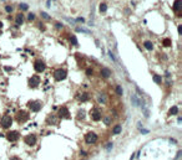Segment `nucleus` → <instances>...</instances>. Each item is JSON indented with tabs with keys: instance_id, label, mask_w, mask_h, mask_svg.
Masks as SVG:
<instances>
[{
	"instance_id": "b1692460",
	"label": "nucleus",
	"mask_w": 182,
	"mask_h": 160,
	"mask_svg": "<svg viewBox=\"0 0 182 160\" xmlns=\"http://www.w3.org/2000/svg\"><path fill=\"white\" fill-rule=\"evenodd\" d=\"M171 45V40L170 38H165L163 40V46H170Z\"/></svg>"
},
{
	"instance_id": "f704fd0d",
	"label": "nucleus",
	"mask_w": 182,
	"mask_h": 160,
	"mask_svg": "<svg viewBox=\"0 0 182 160\" xmlns=\"http://www.w3.org/2000/svg\"><path fill=\"white\" fill-rule=\"evenodd\" d=\"M111 146H112V144H111V143H109V144H107V149H111Z\"/></svg>"
},
{
	"instance_id": "1a4fd4ad",
	"label": "nucleus",
	"mask_w": 182,
	"mask_h": 160,
	"mask_svg": "<svg viewBox=\"0 0 182 160\" xmlns=\"http://www.w3.org/2000/svg\"><path fill=\"white\" fill-rule=\"evenodd\" d=\"M30 108H31L33 112H39V110H40V108H41V103L37 102V101L31 102V103H30Z\"/></svg>"
},
{
	"instance_id": "ddd939ff",
	"label": "nucleus",
	"mask_w": 182,
	"mask_h": 160,
	"mask_svg": "<svg viewBox=\"0 0 182 160\" xmlns=\"http://www.w3.org/2000/svg\"><path fill=\"white\" fill-rule=\"evenodd\" d=\"M181 5H182V1H181V0H176V1L173 3V10H175L176 12H180Z\"/></svg>"
},
{
	"instance_id": "6e6552de",
	"label": "nucleus",
	"mask_w": 182,
	"mask_h": 160,
	"mask_svg": "<svg viewBox=\"0 0 182 160\" xmlns=\"http://www.w3.org/2000/svg\"><path fill=\"white\" fill-rule=\"evenodd\" d=\"M24 141H25V144L33 146V145L36 143V138H35V135H28V137H25Z\"/></svg>"
},
{
	"instance_id": "20e7f679",
	"label": "nucleus",
	"mask_w": 182,
	"mask_h": 160,
	"mask_svg": "<svg viewBox=\"0 0 182 160\" xmlns=\"http://www.w3.org/2000/svg\"><path fill=\"white\" fill-rule=\"evenodd\" d=\"M12 123V118L9 115H5L4 118L1 119V125H3V128H10V125Z\"/></svg>"
},
{
	"instance_id": "6ab92c4d",
	"label": "nucleus",
	"mask_w": 182,
	"mask_h": 160,
	"mask_svg": "<svg viewBox=\"0 0 182 160\" xmlns=\"http://www.w3.org/2000/svg\"><path fill=\"white\" fill-rule=\"evenodd\" d=\"M177 113H178V108L177 107H172L170 109V114H177Z\"/></svg>"
},
{
	"instance_id": "7c9ffc66",
	"label": "nucleus",
	"mask_w": 182,
	"mask_h": 160,
	"mask_svg": "<svg viewBox=\"0 0 182 160\" xmlns=\"http://www.w3.org/2000/svg\"><path fill=\"white\" fill-rule=\"evenodd\" d=\"M55 26H56V29H62V25L60 24V23H56V24H55Z\"/></svg>"
},
{
	"instance_id": "393cba45",
	"label": "nucleus",
	"mask_w": 182,
	"mask_h": 160,
	"mask_svg": "<svg viewBox=\"0 0 182 160\" xmlns=\"http://www.w3.org/2000/svg\"><path fill=\"white\" fill-rule=\"evenodd\" d=\"M70 41H71V44H72V45H75V46L77 45V40H76V37H75V36H71V37H70Z\"/></svg>"
},
{
	"instance_id": "f8f14e48",
	"label": "nucleus",
	"mask_w": 182,
	"mask_h": 160,
	"mask_svg": "<svg viewBox=\"0 0 182 160\" xmlns=\"http://www.w3.org/2000/svg\"><path fill=\"white\" fill-rule=\"evenodd\" d=\"M15 23H16V25H21V24L24 23V14H23V12H19V14L16 15Z\"/></svg>"
},
{
	"instance_id": "423d86ee",
	"label": "nucleus",
	"mask_w": 182,
	"mask_h": 160,
	"mask_svg": "<svg viewBox=\"0 0 182 160\" xmlns=\"http://www.w3.org/2000/svg\"><path fill=\"white\" fill-rule=\"evenodd\" d=\"M6 138H8V140H10V141H16L19 139V133L18 132H9L6 134Z\"/></svg>"
},
{
	"instance_id": "5701e85b",
	"label": "nucleus",
	"mask_w": 182,
	"mask_h": 160,
	"mask_svg": "<svg viewBox=\"0 0 182 160\" xmlns=\"http://www.w3.org/2000/svg\"><path fill=\"white\" fill-rule=\"evenodd\" d=\"M81 101L82 102H86V101H87V99H89V94L87 93H84V94H82V96H81Z\"/></svg>"
},
{
	"instance_id": "cd10ccee",
	"label": "nucleus",
	"mask_w": 182,
	"mask_h": 160,
	"mask_svg": "<svg viewBox=\"0 0 182 160\" xmlns=\"http://www.w3.org/2000/svg\"><path fill=\"white\" fill-rule=\"evenodd\" d=\"M5 10H6V12H12V6L11 5H6Z\"/></svg>"
},
{
	"instance_id": "0eeeda50",
	"label": "nucleus",
	"mask_w": 182,
	"mask_h": 160,
	"mask_svg": "<svg viewBox=\"0 0 182 160\" xmlns=\"http://www.w3.org/2000/svg\"><path fill=\"white\" fill-rule=\"evenodd\" d=\"M91 118L94 120H100L101 119V112L97 109V108H94L92 110H91Z\"/></svg>"
},
{
	"instance_id": "a878e982",
	"label": "nucleus",
	"mask_w": 182,
	"mask_h": 160,
	"mask_svg": "<svg viewBox=\"0 0 182 160\" xmlns=\"http://www.w3.org/2000/svg\"><path fill=\"white\" fill-rule=\"evenodd\" d=\"M103 122H105V124L109 125L111 123V118H110V117H105V118H103Z\"/></svg>"
},
{
	"instance_id": "4be33fe9",
	"label": "nucleus",
	"mask_w": 182,
	"mask_h": 160,
	"mask_svg": "<svg viewBox=\"0 0 182 160\" xmlns=\"http://www.w3.org/2000/svg\"><path fill=\"white\" fill-rule=\"evenodd\" d=\"M20 10H23V11H26L28 9H29V6L26 5V4H20Z\"/></svg>"
},
{
	"instance_id": "f3484780",
	"label": "nucleus",
	"mask_w": 182,
	"mask_h": 160,
	"mask_svg": "<svg viewBox=\"0 0 182 160\" xmlns=\"http://www.w3.org/2000/svg\"><path fill=\"white\" fill-rule=\"evenodd\" d=\"M153 81H155L157 84H160V83L162 82V78H161V76H158V75H153Z\"/></svg>"
},
{
	"instance_id": "7ed1b4c3",
	"label": "nucleus",
	"mask_w": 182,
	"mask_h": 160,
	"mask_svg": "<svg viewBox=\"0 0 182 160\" xmlns=\"http://www.w3.org/2000/svg\"><path fill=\"white\" fill-rule=\"evenodd\" d=\"M34 68H35L36 72H42L45 70V63L41 61V60H37V61H35V63H34Z\"/></svg>"
},
{
	"instance_id": "39448f33",
	"label": "nucleus",
	"mask_w": 182,
	"mask_h": 160,
	"mask_svg": "<svg viewBox=\"0 0 182 160\" xmlns=\"http://www.w3.org/2000/svg\"><path fill=\"white\" fill-rule=\"evenodd\" d=\"M39 83H40V78H39L37 76H33L31 78H30V81H29V86H30V87H33V88L37 87Z\"/></svg>"
},
{
	"instance_id": "412c9836",
	"label": "nucleus",
	"mask_w": 182,
	"mask_h": 160,
	"mask_svg": "<svg viewBox=\"0 0 182 160\" xmlns=\"http://www.w3.org/2000/svg\"><path fill=\"white\" fill-rule=\"evenodd\" d=\"M41 18H42V19H45V20H51V16H50V15H47L46 12H41Z\"/></svg>"
},
{
	"instance_id": "473e14b6",
	"label": "nucleus",
	"mask_w": 182,
	"mask_h": 160,
	"mask_svg": "<svg viewBox=\"0 0 182 160\" xmlns=\"http://www.w3.org/2000/svg\"><path fill=\"white\" fill-rule=\"evenodd\" d=\"M177 30H178V34L181 35V34H182V26H181V25H178V29H177Z\"/></svg>"
},
{
	"instance_id": "c85d7f7f",
	"label": "nucleus",
	"mask_w": 182,
	"mask_h": 160,
	"mask_svg": "<svg viewBox=\"0 0 182 160\" xmlns=\"http://www.w3.org/2000/svg\"><path fill=\"white\" fill-rule=\"evenodd\" d=\"M86 73H87L89 76H91L94 73V70H92V68H87V70H86Z\"/></svg>"
},
{
	"instance_id": "4468645a",
	"label": "nucleus",
	"mask_w": 182,
	"mask_h": 160,
	"mask_svg": "<svg viewBox=\"0 0 182 160\" xmlns=\"http://www.w3.org/2000/svg\"><path fill=\"white\" fill-rule=\"evenodd\" d=\"M26 119H28V114L25 113V112H20L19 115H18V120H19V122H25Z\"/></svg>"
},
{
	"instance_id": "72a5a7b5",
	"label": "nucleus",
	"mask_w": 182,
	"mask_h": 160,
	"mask_svg": "<svg viewBox=\"0 0 182 160\" xmlns=\"http://www.w3.org/2000/svg\"><path fill=\"white\" fill-rule=\"evenodd\" d=\"M109 55H110V57H111L112 60H114V61H116V60H115V57H114V55H112V52H111V51L109 52Z\"/></svg>"
},
{
	"instance_id": "c9c22d12",
	"label": "nucleus",
	"mask_w": 182,
	"mask_h": 160,
	"mask_svg": "<svg viewBox=\"0 0 182 160\" xmlns=\"http://www.w3.org/2000/svg\"><path fill=\"white\" fill-rule=\"evenodd\" d=\"M10 160H19V158H16V156H12Z\"/></svg>"
},
{
	"instance_id": "2eb2a0df",
	"label": "nucleus",
	"mask_w": 182,
	"mask_h": 160,
	"mask_svg": "<svg viewBox=\"0 0 182 160\" xmlns=\"http://www.w3.org/2000/svg\"><path fill=\"white\" fill-rule=\"evenodd\" d=\"M99 10H100L101 14L106 12V11H107V5H106V3H101V4H100V8H99Z\"/></svg>"
},
{
	"instance_id": "dca6fc26",
	"label": "nucleus",
	"mask_w": 182,
	"mask_h": 160,
	"mask_svg": "<svg viewBox=\"0 0 182 160\" xmlns=\"http://www.w3.org/2000/svg\"><path fill=\"white\" fill-rule=\"evenodd\" d=\"M144 46H145L149 51H152V49H153V45H152V42H151V41H145V42H144Z\"/></svg>"
},
{
	"instance_id": "aec40b11",
	"label": "nucleus",
	"mask_w": 182,
	"mask_h": 160,
	"mask_svg": "<svg viewBox=\"0 0 182 160\" xmlns=\"http://www.w3.org/2000/svg\"><path fill=\"white\" fill-rule=\"evenodd\" d=\"M120 132H121V127H120V125H116V127L114 128V130H112L114 134H119Z\"/></svg>"
},
{
	"instance_id": "bb28decb",
	"label": "nucleus",
	"mask_w": 182,
	"mask_h": 160,
	"mask_svg": "<svg viewBox=\"0 0 182 160\" xmlns=\"http://www.w3.org/2000/svg\"><path fill=\"white\" fill-rule=\"evenodd\" d=\"M34 19H35V15H34L33 12H30V14H29V16H28V20H29V21H33Z\"/></svg>"
},
{
	"instance_id": "9b49d317",
	"label": "nucleus",
	"mask_w": 182,
	"mask_h": 160,
	"mask_svg": "<svg viewBox=\"0 0 182 160\" xmlns=\"http://www.w3.org/2000/svg\"><path fill=\"white\" fill-rule=\"evenodd\" d=\"M101 76L103 77V78H109V77L111 76V71L107 67H103V68H101Z\"/></svg>"
},
{
	"instance_id": "2f4dec72",
	"label": "nucleus",
	"mask_w": 182,
	"mask_h": 160,
	"mask_svg": "<svg viewBox=\"0 0 182 160\" xmlns=\"http://www.w3.org/2000/svg\"><path fill=\"white\" fill-rule=\"evenodd\" d=\"M76 21H79V23H85L84 18H77V19H76Z\"/></svg>"
},
{
	"instance_id": "f03ea898",
	"label": "nucleus",
	"mask_w": 182,
	"mask_h": 160,
	"mask_svg": "<svg viewBox=\"0 0 182 160\" xmlns=\"http://www.w3.org/2000/svg\"><path fill=\"white\" fill-rule=\"evenodd\" d=\"M85 141L87 143V144H94V143L97 141V135L95 133L90 132V133H87L85 135Z\"/></svg>"
},
{
	"instance_id": "f257e3e1",
	"label": "nucleus",
	"mask_w": 182,
	"mask_h": 160,
	"mask_svg": "<svg viewBox=\"0 0 182 160\" xmlns=\"http://www.w3.org/2000/svg\"><path fill=\"white\" fill-rule=\"evenodd\" d=\"M66 76H67V72L66 70H64V68H58L55 72H54V78L56 81H62L66 78Z\"/></svg>"
},
{
	"instance_id": "a211bd4d",
	"label": "nucleus",
	"mask_w": 182,
	"mask_h": 160,
	"mask_svg": "<svg viewBox=\"0 0 182 160\" xmlns=\"http://www.w3.org/2000/svg\"><path fill=\"white\" fill-rule=\"evenodd\" d=\"M116 93H117L119 96H122L124 91H122V87H121V86H117V87H116Z\"/></svg>"
},
{
	"instance_id": "c756f323",
	"label": "nucleus",
	"mask_w": 182,
	"mask_h": 160,
	"mask_svg": "<svg viewBox=\"0 0 182 160\" xmlns=\"http://www.w3.org/2000/svg\"><path fill=\"white\" fill-rule=\"evenodd\" d=\"M99 102H100V103H105V97L100 96V97H99Z\"/></svg>"
},
{
	"instance_id": "9d476101",
	"label": "nucleus",
	"mask_w": 182,
	"mask_h": 160,
	"mask_svg": "<svg viewBox=\"0 0 182 160\" xmlns=\"http://www.w3.org/2000/svg\"><path fill=\"white\" fill-rule=\"evenodd\" d=\"M59 114H60L61 118H70V113H69L66 107H62L61 109H60V112H59Z\"/></svg>"
}]
</instances>
